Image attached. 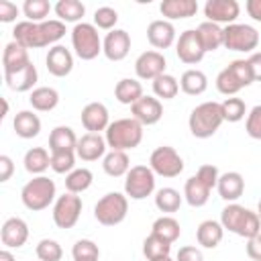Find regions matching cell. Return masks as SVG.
<instances>
[{"label":"cell","instance_id":"cell-1","mask_svg":"<svg viewBox=\"0 0 261 261\" xmlns=\"http://www.w3.org/2000/svg\"><path fill=\"white\" fill-rule=\"evenodd\" d=\"M65 35V22L57 18H49L45 22H31L20 20L14 24L12 37L18 45L24 49H43V47H55Z\"/></svg>","mask_w":261,"mask_h":261},{"label":"cell","instance_id":"cell-2","mask_svg":"<svg viewBox=\"0 0 261 261\" xmlns=\"http://www.w3.org/2000/svg\"><path fill=\"white\" fill-rule=\"evenodd\" d=\"M220 224L224 230L234 232L237 237H243L247 241L261 232V218L257 216V212H253L237 202H230L222 208Z\"/></svg>","mask_w":261,"mask_h":261},{"label":"cell","instance_id":"cell-3","mask_svg":"<svg viewBox=\"0 0 261 261\" xmlns=\"http://www.w3.org/2000/svg\"><path fill=\"white\" fill-rule=\"evenodd\" d=\"M104 139L110 151H130L143 141V124L133 116L118 118L108 124V128L104 130Z\"/></svg>","mask_w":261,"mask_h":261},{"label":"cell","instance_id":"cell-4","mask_svg":"<svg viewBox=\"0 0 261 261\" xmlns=\"http://www.w3.org/2000/svg\"><path fill=\"white\" fill-rule=\"evenodd\" d=\"M222 122H224V118H222L220 102H212V100L198 104L190 112V118H188L190 133L196 139H210L220 128Z\"/></svg>","mask_w":261,"mask_h":261},{"label":"cell","instance_id":"cell-5","mask_svg":"<svg viewBox=\"0 0 261 261\" xmlns=\"http://www.w3.org/2000/svg\"><path fill=\"white\" fill-rule=\"evenodd\" d=\"M20 200L24 204V208L39 212L49 208L51 204H55L57 200V188L55 181L49 179L47 175H35L33 179H29L22 190H20Z\"/></svg>","mask_w":261,"mask_h":261},{"label":"cell","instance_id":"cell-6","mask_svg":"<svg viewBox=\"0 0 261 261\" xmlns=\"http://www.w3.org/2000/svg\"><path fill=\"white\" fill-rule=\"evenodd\" d=\"M128 214V198L120 192H108L104 194L96 206H94V218L102 226H116L120 224Z\"/></svg>","mask_w":261,"mask_h":261},{"label":"cell","instance_id":"cell-7","mask_svg":"<svg viewBox=\"0 0 261 261\" xmlns=\"http://www.w3.org/2000/svg\"><path fill=\"white\" fill-rule=\"evenodd\" d=\"M71 47L82 61H92L102 53V39L94 22H77L71 29Z\"/></svg>","mask_w":261,"mask_h":261},{"label":"cell","instance_id":"cell-8","mask_svg":"<svg viewBox=\"0 0 261 261\" xmlns=\"http://www.w3.org/2000/svg\"><path fill=\"white\" fill-rule=\"evenodd\" d=\"M222 31H224L222 47H226L230 51H241V53H255V49L259 45V31L255 27L243 24V22H232V24H226Z\"/></svg>","mask_w":261,"mask_h":261},{"label":"cell","instance_id":"cell-9","mask_svg":"<svg viewBox=\"0 0 261 261\" xmlns=\"http://www.w3.org/2000/svg\"><path fill=\"white\" fill-rule=\"evenodd\" d=\"M155 192V173L149 165H133L124 175V194L130 200H145Z\"/></svg>","mask_w":261,"mask_h":261},{"label":"cell","instance_id":"cell-10","mask_svg":"<svg viewBox=\"0 0 261 261\" xmlns=\"http://www.w3.org/2000/svg\"><path fill=\"white\" fill-rule=\"evenodd\" d=\"M149 167L153 169L155 175H161V177H177L181 171H184V159L181 155L169 147V145H161L157 147L151 157H149Z\"/></svg>","mask_w":261,"mask_h":261},{"label":"cell","instance_id":"cell-11","mask_svg":"<svg viewBox=\"0 0 261 261\" xmlns=\"http://www.w3.org/2000/svg\"><path fill=\"white\" fill-rule=\"evenodd\" d=\"M80 214H82V198L77 194L65 192L57 196L53 204V212H51L57 228H73L80 220Z\"/></svg>","mask_w":261,"mask_h":261},{"label":"cell","instance_id":"cell-12","mask_svg":"<svg viewBox=\"0 0 261 261\" xmlns=\"http://www.w3.org/2000/svg\"><path fill=\"white\" fill-rule=\"evenodd\" d=\"M175 53H177V59L186 65H196L204 59L206 51L202 47V41H200L196 29H188V31L179 33V37L175 41Z\"/></svg>","mask_w":261,"mask_h":261},{"label":"cell","instance_id":"cell-13","mask_svg":"<svg viewBox=\"0 0 261 261\" xmlns=\"http://www.w3.org/2000/svg\"><path fill=\"white\" fill-rule=\"evenodd\" d=\"M165 67H167L165 55L161 51H155V49L143 51L135 61V73L139 80H151L153 82L165 73Z\"/></svg>","mask_w":261,"mask_h":261},{"label":"cell","instance_id":"cell-14","mask_svg":"<svg viewBox=\"0 0 261 261\" xmlns=\"http://www.w3.org/2000/svg\"><path fill=\"white\" fill-rule=\"evenodd\" d=\"M239 14L241 6L237 0H208L204 4V16L214 24H232Z\"/></svg>","mask_w":261,"mask_h":261},{"label":"cell","instance_id":"cell-15","mask_svg":"<svg viewBox=\"0 0 261 261\" xmlns=\"http://www.w3.org/2000/svg\"><path fill=\"white\" fill-rule=\"evenodd\" d=\"M130 51V35L124 29L108 31L102 39V53L108 61H122Z\"/></svg>","mask_w":261,"mask_h":261},{"label":"cell","instance_id":"cell-16","mask_svg":"<svg viewBox=\"0 0 261 261\" xmlns=\"http://www.w3.org/2000/svg\"><path fill=\"white\" fill-rule=\"evenodd\" d=\"M130 114L135 120H139L143 126L157 124L163 116V104L155 96H143L130 106Z\"/></svg>","mask_w":261,"mask_h":261},{"label":"cell","instance_id":"cell-17","mask_svg":"<svg viewBox=\"0 0 261 261\" xmlns=\"http://www.w3.org/2000/svg\"><path fill=\"white\" fill-rule=\"evenodd\" d=\"M0 241L4 249H20L29 241V224L18 216L6 218L0 228Z\"/></svg>","mask_w":261,"mask_h":261},{"label":"cell","instance_id":"cell-18","mask_svg":"<svg viewBox=\"0 0 261 261\" xmlns=\"http://www.w3.org/2000/svg\"><path fill=\"white\" fill-rule=\"evenodd\" d=\"M80 120L84 124V128L88 133H102L108 128L110 124V114H108V108L102 104V102H90L82 108V114H80Z\"/></svg>","mask_w":261,"mask_h":261},{"label":"cell","instance_id":"cell-19","mask_svg":"<svg viewBox=\"0 0 261 261\" xmlns=\"http://www.w3.org/2000/svg\"><path fill=\"white\" fill-rule=\"evenodd\" d=\"M45 65H47V71L55 77H65L71 73L73 69V53L63 47V45H55L47 51V57H45Z\"/></svg>","mask_w":261,"mask_h":261},{"label":"cell","instance_id":"cell-20","mask_svg":"<svg viewBox=\"0 0 261 261\" xmlns=\"http://www.w3.org/2000/svg\"><path fill=\"white\" fill-rule=\"evenodd\" d=\"M147 41L151 43V47L157 49H169L177 39H175V27L165 20V18H157L151 20L147 27Z\"/></svg>","mask_w":261,"mask_h":261},{"label":"cell","instance_id":"cell-21","mask_svg":"<svg viewBox=\"0 0 261 261\" xmlns=\"http://www.w3.org/2000/svg\"><path fill=\"white\" fill-rule=\"evenodd\" d=\"M106 139L98 133H86L77 139V147H75V155L82 161H98L100 157L106 155Z\"/></svg>","mask_w":261,"mask_h":261},{"label":"cell","instance_id":"cell-22","mask_svg":"<svg viewBox=\"0 0 261 261\" xmlns=\"http://www.w3.org/2000/svg\"><path fill=\"white\" fill-rule=\"evenodd\" d=\"M216 190H218V196L224 200V202H237L243 192H245V179L239 171H226V173H220L218 177V184H216Z\"/></svg>","mask_w":261,"mask_h":261},{"label":"cell","instance_id":"cell-23","mask_svg":"<svg viewBox=\"0 0 261 261\" xmlns=\"http://www.w3.org/2000/svg\"><path fill=\"white\" fill-rule=\"evenodd\" d=\"M159 12L165 20H184L190 16H196L198 2L196 0H163L159 4Z\"/></svg>","mask_w":261,"mask_h":261},{"label":"cell","instance_id":"cell-24","mask_svg":"<svg viewBox=\"0 0 261 261\" xmlns=\"http://www.w3.org/2000/svg\"><path fill=\"white\" fill-rule=\"evenodd\" d=\"M37 80H39V73H37V67L33 65V61L18 71L4 73V82L12 92H33Z\"/></svg>","mask_w":261,"mask_h":261},{"label":"cell","instance_id":"cell-25","mask_svg":"<svg viewBox=\"0 0 261 261\" xmlns=\"http://www.w3.org/2000/svg\"><path fill=\"white\" fill-rule=\"evenodd\" d=\"M29 63H31L29 49H24L22 45H18L16 41H10L4 47V51H2V69H4V73L18 71V69L27 67Z\"/></svg>","mask_w":261,"mask_h":261},{"label":"cell","instance_id":"cell-26","mask_svg":"<svg viewBox=\"0 0 261 261\" xmlns=\"http://www.w3.org/2000/svg\"><path fill=\"white\" fill-rule=\"evenodd\" d=\"M12 128L20 139H35L41 133V118L33 110H20L14 114Z\"/></svg>","mask_w":261,"mask_h":261},{"label":"cell","instance_id":"cell-27","mask_svg":"<svg viewBox=\"0 0 261 261\" xmlns=\"http://www.w3.org/2000/svg\"><path fill=\"white\" fill-rule=\"evenodd\" d=\"M224 237V228L218 220H204L196 228V241L204 249H216Z\"/></svg>","mask_w":261,"mask_h":261},{"label":"cell","instance_id":"cell-28","mask_svg":"<svg viewBox=\"0 0 261 261\" xmlns=\"http://www.w3.org/2000/svg\"><path fill=\"white\" fill-rule=\"evenodd\" d=\"M210 192H212V190H210L198 175L188 177L186 184H184V200H186L192 208H202V206L208 202Z\"/></svg>","mask_w":261,"mask_h":261},{"label":"cell","instance_id":"cell-29","mask_svg":"<svg viewBox=\"0 0 261 261\" xmlns=\"http://www.w3.org/2000/svg\"><path fill=\"white\" fill-rule=\"evenodd\" d=\"M29 102L37 112H51L59 104V92L49 86H39L29 94Z\"/></svg>","mask_w":261,"mask_h":261},{"label":"cell","instance_id":"cell-30","mask_svg":"<svg viewBox=\"0 0 261 261\" xmlns=\"http://www.w3.org/2000/svg\"><path fill=\"white\" fill-rule=\"evenodd\" d=\"M75 147H77V137H75L71 126L59 124L51 130V135H49V151L51 153H55V151H75Z\"/></svg>","mask_w":261,"mask_h":261},{"label":"cell","instance_id":"cell-31","mask_svg":"<svg viewBox=\"0 0 261 261\" xmlns=\"http://www.w3.org/2000/svg\"><path fill=\"white\" fill-rule=\"evenodd\" d=\"M196 31H198V37H200L202 47H204L206 53L208 51H216L218 47H222V43H224V31H222L220 24H214L210 20H204V22L198 24Z\"/></svg>","mask_w":261,"mask_h":261},{"label":"cell","instance_id":"cell-32","mask_svg":"<svg viewBox=\"0 0 261 261\" xmlns=\"http://www.w3.org/2000/svg\"><path fill=\"white\" fill-rule=\"evenodd\" d=\"M143 86L139 80L135 77H122L116 86H114V98L124 104V106H133L139 98H143Z\"/></svg>","mask_w":261,"mask_h":261},{"label":"cell","instance_id":"cell-33","mask_svg":"<svg viewBox=\"0 0 261 261\" xmlns=\"http://www.w3.org/2000/svg\"><path fill=\"white\" fill-rule=\"evenodd\" d=\"M22 163L31 175H43L51 167V155L45 147H33L24 153Z\"/></svg>","mask_w":261,"mask_h":261},{"label":"cell","instance_id":"cell-34","mask_svg":"<svg viewBox=\"0 0 261 261\" xmlns=\"http://www.w3.org/2000/svg\"><path fill=\"white\" fill-rule=\"evenodd\" d=\"M102 169L110 177H122L130 169V159L126 151H108L102 157Z\"/></svg>","mask_w":261,"mask_h":261},{"label":"cell","instance_id":"cell-35","mask_svg":"<svg viewBox=\"0 0 261 261\" xmlns=\"http://www.w3.org/2000/svg\"><path fill=\"white\" fill-rule=\"evenodd\" d=\"M179 90L188 96H200L208 90V77L200 69H186L179 77Z\"/></svg>","mask_w":261,"mask_h":261},{"label":"cell","instance_id":"cell-36","mask_svg":"<svg viewBox=\"0 0 261 261\" xmlns=\"http://www.w3.org/2000/svg\"><path fill=\"white\" fill-rule=\"evenodd\" d=\"M151 232L157 234L159 239H163V241H167V243L173 245V243L179 239V234H181V226H179V222H177L171 214H163V216H159V218L153 222Z\"/></svg>","mask_w":261,"mask_h":261},{"label":"cell","instance_id":"cell-37","mask_svg":"<svg viewBox=\"0 0 261 261\" xmlns=\"http://www.w3.org/2000/svg\"><path fill=\"white\" fill-rule=\"evenodd\" d=\"M55 14H57V20L61 22H80L86 14V6L80 2V0H59L55 6H53ZM84 22V20H82Z\"/></svg>","mask_w":261,"mask_h":261},{"label":"cell","instance_id":"cell-38","mask_svg":"<svg viewBox=\"0 0 261 261\" xmlns=\"http://www.w3.org/2000/svg\"><path fill=\"white\" fill-rule=\"evenodd\" d=\"M181 200H184V196L175 188H161L155 192V206H157V210H161L165 214L177 212L181 206Z\"/></svg>","mask_w":261,"mask_h":261},{"label":"cell","instance_id":"cell-39","mask_svg":"<svg viewBox=\"0 0 261 261\" xmlns=\"http://www.w3.org/2000/svg\"><path fill=\"white\" fill-rule=\"evenodd\" d=\"M94 181V175L88 167H75L65 175V190L71 194H82L86 192Z\"/></svg>","mask_w":261,"mask_h":261},{"label":"cell","instance_id":"cell-40","mask_svg":"<svg viewBox=\"0 0 261 261\" xmlns=\"http://www.w3.org/2000/svg\"><path fill=\"white\" fill-rule=\"evenodd\" d=\"M177 92H179V82L173 75L163 73L157 80H153V94H155L157 100L159 98L161 100H171V98L177 96Z\"/></svg>","mask_w":261,"mask_h":261},{"label":"cell","instance_id":"cell-41","mask_svg":"<svg viewBox=\"0 0 261 261\" xmlns=\"http://www.w3.org/2000/svg\"><path fill=\"white\" fill-rule=\"evenodd\" d=\"M169 253H171V243L159 239L153 232L143 241V255L147 257V261H153V259H159V257H167Z\"/></svg>","mask_w":261,"mask_h":261},{"label":"cell","instance_id":"cell-42","mask_svg":"<svg viewBox=\"0 0 261 261\" xmlns=\"http://www.w3.org/2000/svg\"><path fill=\"white\" fill-rule=\"evenodd\" d=\"M220 110H222L224 122H239V120H243L245 114H247L245 100H243V98H237V96H230V98L222 100V102H220Z\"/></svg>","mask_w":261,"mask_h":261},{"label":"cell","instance_id":"cell-43","mask_svg":"<svg viewBox=\"0 0 261 261\" xmlns=\"http://www.w3.org/2000/svg\"><path fill=\"white\" fill-rule=\"evenodd\" d=\"M51 4L47 0H24L22 4V14L27 16V20L31 22H45L49 20V12H51Z\"/></svg>","mask_w":261,"mask_h":261},{"label":"cell","instance_id":"cell-44","mask_svg":"<svg viewBox=\"0 0 261 261\" xmlns=\"http://www.w3.org/2000/svg\"><path fill=\"white\" fill-rule=\"evenodd\" d=\"M216 90L220 92V94H224V96H234V94H239L241 90H243V86H241V82L237 80V75L230 71V67L226 65L224 69H220V73L216 75Z\"/></svg>","mask_w":261,"mask_h":261},{"label":"cell","instance_id":"cell-45","mask_svg":"<svg viewBox=\"0 0 261 261\" xmlns=\"http://www.w3.org/2000/svg\"><path fill=\"white\" fill-rule=\"evenodd\" d=\"M35 253L39 261H61L63 249L55 239H41L35 247Z\"/></svg>","mask_w":261,"mask_h":261},{"label":"cell","instance_id":"cell-46","mask_svg":"<svg viewBox=\"0 0 261 261\" xmlns=\"http://www.w3.org/2000/svg\"><path fill=\"white\" fill-rule=\"evenodd\" d=\"M71 257L73 261H88V259H100V249L94 241L90 239H80L71 247Z\"/></svg>","mask_w":261,"mask_h":261},{"label":"cell","instance_id":"cell-47","mask_svg":"<svg viewBox=\"0 0 261 261\" xmlns=\"http://www.w3.org/2000/svg\"><path fill=\"white\" fill-rule=\"evenodd\" d=\"M75 151H55L51 153V169L55 173H69L75 169Z\"/></svg>","mask_w":261,"mask_h":261},{"label":"cell","instance_id":"cell-48","mask_svg":"<svg viewBox=\"0 0 261 261\" xmlns=\"http://www.w3.org/2000/svg\"><path fill=\"white\" fill-rule=\"evenodd\" d=\"M118 22V12L110 6H100L94 12V27L102 31H114Z\"/></svg>","mask_w":261,"mask_h":261},{"label":"cell","instance_id":"cell-49","mask_svg":"<svg viewBox=\"0 0 261 261\" xmlns=\"http://www.w3.org/2000/svg\"><path fill=\"white\" fill-rule=\"evenodd\" d=\"M245 130L251 139L261 141V104L253 106L247 112V120H245Z\"/></svg>","mask_w":261,"mask_h":261},{"label":"cell","instance_id":"cell-50","mask_svg":"<svg viewBox=\"0 0 261 261\" xmlns=\"http://www.w3.org/2000/svg\"><path fill=\"white\" fill-rule=\"evenodd\" d=\"M228 67H230V71L237 75V80L241 82V86H243V88H247V86H251V84L255 82L247 59H234V61H230V63H228Z\"/></svg>","mask_w":261,"mask_h":261},{"label":"cell","instance_id":"cell-51","mask_svg":"<svg viewBox=\"0 0 261 261\" xmlns=\"http://www.w3.org/2000/svg\"><path fill=\"white\" fill-rule=\"evenodd\" d=\"M196 175L210 188V190H214L216 188V184H218V177H220V173H218V167L216 165H212V163H206V165H200L198 167V171H196Z\"/></svg>","mask_w":261,"mask_h":261},{"label":"cell","instance_id":"cell-52","mask_svg":"<svg viewBox=\"0 0 261 261\" xmlns=\"http://www.w3.org/2000/svg\"><path fill=\"white\" fill-rule=\"evenodd\" d=\"M20 8L10 0H0V22H14Z\"/></svg>","mask_w":261,"mask_h":261},{"label":"cell","instance_id":"cell-53","mask_svg":"<svg viewBox=\"0 0 261 261\" xmlns=\"http://www.w3.org/2000/svg\"><path fill=\"white\" fill-rule=\"evenodd\" d=\"M175 261H204V255L198 247L186 245V247H179V251L175 255Z\"/></svg>","mask_w":261,"mask_h":261},{"label":"cell","instance_id":"cell-54","mask_svg":"<svg viewBox=\"0 0 261 261\" xmlns=\"http://www.w3.org/2000/svg\"><path fill=\"white\" fill-rule=\"evenodd\" d=\"M247 257L251 261H261V232L247 241Z\"/></svg>","mask_w":261,"mask_h":261},{"label":"cell","instance_id":"cell-55","mask_svg":"<svg viewBox=\"0 0 261 261\" xmlns=\"http://www.w3.org/2000/svg\"><path fill=\"white\" fill-rule=\"evenodd\" d=\"M14 173V161L8 155H0V181H8Z\"/></svg>","mask_w":261,"mask_h":261},{"label":"cell","instance_id":"cell-56","mask_svg":"<svg viewBox=\"0 0 261 261\" xmlns=\"http://www.w3.org/2000/svg\"><path fill=\"white\" fill-rule=\"evenodd\" d=\"M247 61H249V67H251L253 80H255V82H261V51L251 53V57H249Z\"/></svg>","mask_w":261,"mask_h":261},{"label":"cell","instance_id":"cell-57","mask_svg":"<svg viewBox=\"0 0 261 261\" xmlns=\"http://www.w3.org/2000/svg\"><path fill=\"white\" fill-rule=\"evenodd\" d=\"M245 10L253 20L261 22V0H247L245 2Z\"/></svg>","mask_w":261,"mask_h":261},{"label":"cell","instance_id":"cell-58","mask_svg":"<svg viewBox=\"0 0 261 261\" xmlns=\"http://www.w3.org/2000/svg\"><path fill=\"white\" fill-rule=\"evenodd\" d=\"M0 261H16L14 255L10 253V249H2L0 251Z\"/></svg>","mask_w":261,"mask_h":261},{"label":"cell","instance_id":"cell-59","mask_svg":"<svg viewBox=\"0 0 261 261\" xmlns=\"http://www.w3.org/2000/svg\"><path fill=\"white\" fill-rule=\"evenodd\" d=\"M2 104H4V112H2V114H0V116H2V118H4V116H6V114H8V102H6V100H4V98H2Z\"/></svg>","mask_w":261,"mask_h":261},{"label":"cell","instance_id":"cell-60","mask_svg":"<svg viewBox=\"0 0 261 261\" xmlns=\"http://www.w3.org/2000/svg\"><path fill=\"white\" fill-rule=\"evenodd\" d=\"M153 261H173V259L167 255V257H159V259H153Z\"/></svg>","mask_w":261,"mask_h":261},{"label":"cell","instance_id":"cell-61","mask_svg":"<svg viewBox=\"0 0 261 261\" xmlns=\"http://www.w3.org/2000/svg\"><path fill=\"white\" fill-rule=\"evenodd\" d=\"M257 216L261 218V200H259V204H257Z\"/></svg>","mask_w":261,"mask_h":261},{"label":"cell","instance_id":"cell-62","mask_svg":"<svg viewBox=\"0 0 261 261\" xmlns=\"http://www.w3.org/2000/svg\"><path fill=\"white\" fill-rule=\"evenodd\" d=\"M88 261H98V259H88Z\"/></svg>","mask_w":261,"mask_h":261}]
</instances>
